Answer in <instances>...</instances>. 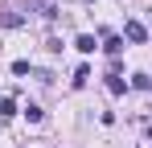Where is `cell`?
Wrapping results in <instances>:
<instances>
[{
  "mask_svg": "<svg viewBox=\"0 0 152 148\" xmlns=\"http://www.w3.org/2000/svg\"><path fill=\"white\" fill-rule=\"evenodd\" d=\"M124 33H127V41H136V45H140V41L148 37V29H144L140 21H127V29H124Z\"/></svg>",
  "mask_w": 152,
  "mask_h": 148,
  "instance_id": "cell-1",
  "label": "cell"
},
{
  "mask_svg": "<svg viewBox=\"0 0 152 148\" xmlns=\"http://www.w3.org/2000/svg\"><path fill=\"white\" fill-rule=\"evenodd\" d=\"M107 91H111V95H124V91H127V82L119 78V74H107Z\"/></svg>",
  "mask_w": 152,
  "mask_h": 148,
  "instance_id": "cell-2",
  "label": "cell"
},
{
  "mask_svg": "<svg viewBox=\"0 0 152 148\" xmlns=\"http://www.w3.org/2000/svg\"><path fill=\"white\" fill-rule=\"evenodd\" d=\"M74 45H78V49H82V53H95V37H91V33H82V37H78Z\"/></svg>",
  "mask_w": 152,
  "mask_h": 148,
  "instance_id": "cell-3",
  "label": "cell"
},
{
  "mask_svg": "<svg viewBox=\"0 0 152 148\" xmlns=\"http://www.w3.org/2000/svg\"><path fill=\"white\" fill-rule=\"evenodd\" d=\"M103 49H107L111 58H119V49H124V41H119V37H107V41H103Z\"/></svg>",
  "mask_w": 152,
  "mask_h": 148,
  "instance_id": "cell-4",
  "label": "cell"
},
{
  "mask_svg": "<svg viewBox=\"0 0 152 148\" xmlns=\"http://www.w3.org/2000/svg\"><path fill=\"white\" fill-rule=\"evenodd\" d=\"M0 115L12 119V115H17V103H12V99H0Z\"/></svg>",
  "mask_w": 152,
  "mask_h": 148,
  "instance_id": "cell-5",
  "label": "cell"
},
{
  "mask_svg": "<svg viewBox=\"0 0 152 148\" xmlns=\"http://www.w3.org/2000/svg\"><path fill=\"white\" fill-rule=\"evenodd\" d=\"M25 119H29V123H41V107H33V103H29V107H25Z\"/></svg>",
  "mask_w": 152,
  "mask_h": 148,
  "instance_id": "cell-6",
  "label": "cell"
},
{
  "mask_svg": "<svg viewBox=\"0 0 152 148\" xmlns=\"http://www.w3.org/2000/svg\"><path fill=\"white\" fill-rule=\"evenodd\" d=\"M86 78H91V70H86V66H78V70H74V86H82Z\"/></svg>",
  "mask_w": 152,
  "mask_h": 148,
  "instance_id": "cell-7",
  "label": "cell"
}]
</instances>
